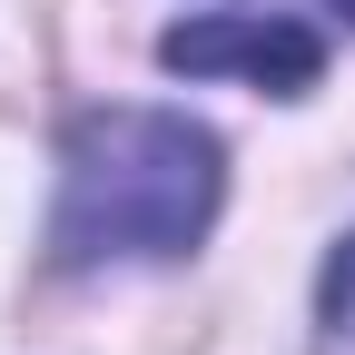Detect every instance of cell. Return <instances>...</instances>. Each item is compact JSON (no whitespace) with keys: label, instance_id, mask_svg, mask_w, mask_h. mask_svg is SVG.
<instances>
[{"label":"cell","instance_id":"3","mask_svg":"<svg viewBox=\"0 0 355 355\" xmlns=\"http://www.w3.org/2000/svg\"><path fill=\"white\" fill-rule=\"evenodd\" d=\"M306 355H355V227L336 237L326 277H316V345Z\"/></svg>","mask_w":355,"mask_h":355},{"label":"cell","instance_id":"2","mask_svg":"<svg viewBox=\"0 0 355 355\" xmlns=\"http://www.w3.org/2000/svg\"><path fill=\"white\" fill-rule=\"evenodd\" d=\"M158 60L188 79H247L266 99H306L326 79V30L296 10H198L158 40Z\"/></svg>","mask_w":355,"mask_h":355},{"label":"cell","instance_id":"1","mask_svg":"<svg viewBox=\"0 0 355 355\" xmlns=\"http://www.w3.org/2000/svg\"><path fill=\"white\" fill-rule=\"evenodd\" d=\"M227 207V139L188 109L109 99L60 128V198H50V266H178L198 257Z\"/></svg>","mask_w":355,"mask_h":355}]
</instances>
